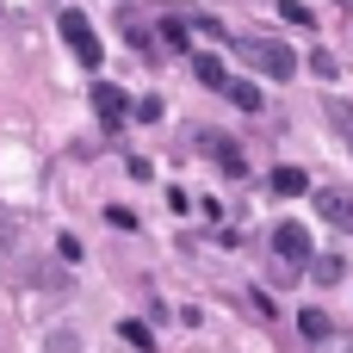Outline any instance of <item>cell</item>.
Instances as JSON below:
<instances>
[{
    "instance_id": "obj_1",
    "label": "cell",
    "mask_w": 353,
    "mask_h": 353,
    "mask_svg": "<svg viewBox=\"0 0 353 353\" xmlns=\"http://www.w3.org/2000/svg\"><path fill=\"white\" fill-rule=\"evenodd\" d=\"M236 56H248V62H254L261 74H273V81H292V74H298V56H292L285 43H273V37H242Z\"/></svg>"
},
{
    "instance_id": "obj_2",
    "label": "cell",
    "mask_w": 353,
    "mask_h": 353,
    "mask_svg": "<svg viewBox=\"0 0 353 353\" xmlns=\"http://www.w3.org/2000/svg\"><path fill=\"white\" fill-rule=\"evenodd\" d=\"M62 37H68L74 62H87V68L99 62V31L87 25V12H74V6H68V12H62Z\"/></svg>"
},
{
    "instance_id": "obj_3",
    "label": "cell",
    "mask_w": 353,
    "mask_h": 353,
    "mask_svg": "<svg viewBox=\"0 0 353 353\" xmlns=\"http://www.w3.org/2000/svg\"><path fill=\"white\" fill-rule=\"evenodd\" d=\"M273 254H279V267L298 273V267H310V236H304L298 223H279V230H273Z\"/></svg>"
},
{
    "instance_id": "obj_4",
    "label": "cell",
    "mask_w": 353,
    "mask_h": 353,
    "mask_svg": "<svg viewBox=\"0 0 353 353\" xmlns=\"http://www.w3.org/2000/svg\"><path fill=\"white\" fill-rule=\"evenodd\" d=\"M93 112H99V124H105V130H118V124L130 118V99H124V87L99 81V87H93Z\"/></svg>"
},
{
    "instance_id": "obj_5",
    "label": "cell",
    "mask_w": 353,
    "mask_h": 353,
    "mask_svg": "<svg viewBox=\"0 0 353 353\" xmlns=\"http://www.w3.org/2000/svg\"><path fill=\"white\" fill-rule=\"evenodd\" d=\"M316 211H323L335 230H347V236H353V192H316Z\"/></svg>"
},
{
    "instance_id": "obj_6",
    "label": "cell",
    "mask_w": 353,
    "mask_h": 353,
    "mask_svg": "<svg viewBox=\"0 0 353 353\" xmlns=\"http://www.w3.org/2000/svg\"><path fill=\"white\" fill-rule=\"evenodd\" d=\"M199 143H205V149L223 161V174H242V149H236V137H223V130H205Z\"/></svg>"
},
{
    "instance_id": "obj_7",
    "label": "cell",
    "mask_w": 353,
    "mask_h": 353,
    "mask_svg": "<svg viewBox=\"0 0 353 353\" xmlns=\"http://www.w3.org/2000/svg\"><path fill=\"white\" fill-rule=\"evenodd\" d=\"M323 112H329V124H335V137L353 149V105L341 99V93H323Z\"/></svg>"
},
{
    "instance_id": "obj_8",
    "label": "cell",
    "mask_w": 353,
    "mask_h": 353,
    "mask_svg": "<svg viewBox=\"0 0 353 353\" xmlns=\"http://www.w3.org/2000/svg\"><path fill=\"white\" fill-rule=\"evenodd\" d=\"M273 192H279V199H298V192H310L304 168H273Z\"/></svg>"
},
{
    "instance_id": "obj_9",
    "label": "cell",
    "mask_w": 353,
    "mask_h": 353,
    "mask_svg": "<svg viewBox=\"0 0 353 353\" xmlns=\"http://www.w3.org/2000/svg\"><path fill=\"white\" fill-rule=\"evenodd\" d=\"M192 74H199L205 87H217V93L230 87V74H223V62H217V56H192Z\"/></svg>"
},
{
    "instance_id": "obj_10",
    "label": "cell",
    "mask_w": 353,
    "mask_h": 353,
    "mask_svg": "<svg viewBox=\"0 0 353 353\" xmlns=\"http://www.w3.org/2000/svg\"><path fill=\"white\" fill-rule=\"evenodd\" d=\"M223 93H230V105H242V112H261V87H254V81H230Z\"/></svg>"
},
{
    "instance_id": "obj_11",
    "label": "cell",
    "mask_w": 353,
    "mask_h": 353,
    "mask_svg": "<svg viewBox=\"0 0 353 353\" xmlns=\"http://www.w3.org/2000/svg\"><path fill=\"white\" fill-rule=\"evenodd\" d=\"M329 329H335V323H329L323 310H298V335H310V341H323Z\"/></svg>"
},
{
    "instance_id": "obj_12",
    "label": "cell",
    "mask_w": 353,
    "mask_h": 353,
    "mask_svg": "<svg viewBox=\"0 0 353 353\" xmlns=\"http://www.w3.org/2000/svg\"><path fill=\"white\" fill-rule=\"evenodd\" d=\"M161 50L186 56V25H180V19H168V25H161Z\"/></svg>"
},
{
    "instance_id": "obj_13",
    "label": "cell",
    "mask_w": 353,
    "mask_h": 353,
    "mask_svg": "<svg viewBox=\"0 0 353 353\" xmlns=\"http://www.w3.org/2000/svg\"><path fill=\"white\" fill-rule=\"evenodd\" d=\"M310 353H353V335H341V329H329L323 341H310Z\"/></svg>"
},
{
    "instance_id": "obj_14",
    "label": "cell",
    "mask_w": 353,
    "mask_h": 353,
    "mask_svg": "<svg viewBox=\"0 0 353 353\" xmlns=\"http://www.w3.org/2000/svg\"><path fill=\"white\" fill-rule=\"evenodd\" d=\"M124 37H130L137 50H149V25H143V12H124Z\"/></svg>"
},
{
    "instance_id": "obj_15",
    "label": "cell",
    "mask_w": 353,
    "mask_h": 353,
    "mask_svg": "<svg viewBox=\"0 0 353 353\" xmlns=\"http://www.w3.org/2000/svg\"><path fill=\"white\" fill-rule=\"evenodd\" d=\"M310 273H316L323 285H335V279H341V261H335V254H323V261H310Z\"/></svg>"
},
{
    "instance_id": "obj_16",
    "label": "cell",
    "mask_w": 353,
    "mask_h": 353,
    "mask_svg": "<svg viewBox=\"0 0 353 353\" xmlns=\"http://www.w3.org/2000/svg\"><path fill=\"white\" fill-rule=\"evenodd\" d=\"M124 341H130V347H143V353L155 347V335H149V329H143V323H124Z\"/></svg>"
},
{
    "instance_id": "obj_17",
    "label": "cell",
    "mask_w": 353,
    "mask_h": 353,
    "mask_svg": "<svg viewBox=\"0 0 353 353\" xmlns=\"http://www.w3.org/2000/svg\"><path fill=\"white\" fill-rule=\"evenodd\" d=\"M279 19H292V25H310V12H304V0H279Z\"/></svg>"
},
{
    "instance_id": "obj_18",
    "label": "cell",
    "mask_w": 353,
    "mask_h": 353,
    "mask_svg": "<svg viewBox=\"0 0 353 353\" xmlns=\"http://www.w3.org/2000/svg\"><path fill=\"white\" fill-rule=\"evenodd\" d=\"M50 353H74V335L62 329V335H50Z\"/></svg>"
},
{
    "instance_id": "obj_19",
    "label": "cell",
    "mask_w": 353,
    "mask_h": 353,
    "mask_svg": "<svg viewBox=\"0 0 353 353\" xmlns=\"http://www.w3.org/2000/svg\"><path fill=\"white\" fill-rule=\"evenodd\" d=\"M341 6H353V0H341Z\"/></svg>"
}]
</instances>
